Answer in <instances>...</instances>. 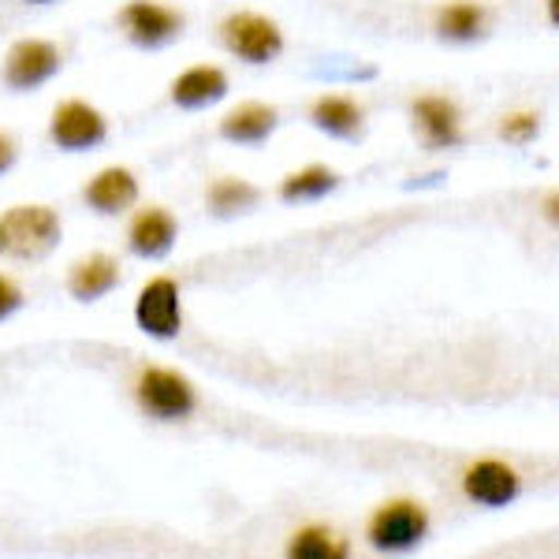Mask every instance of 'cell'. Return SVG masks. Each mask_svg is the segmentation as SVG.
<instances>
[{
	"instance_id": "4",
	"label": "cell",
	"mask_w": 559,
	"mask_h": 559,
	"mask_svg": "<svg viewBox=\"0 0 559 559\" xmlns=\"http://www.w3.org/2000/svg\"><path fill=\"white\" fill-rule=\"evenodd\" d=\"M221 41L231 57L247 60V64H269L284 49V34L273 20L258 12H236L221 23Z\"/></svg>"
},
{
	"instance_id": "19",
	"label": "cell",
	"mask_w": 559,
	"mask_h": 559,
	"mask_svg": "<svg viewBox=\"0 0 559 559\" xmlns=\"http://www.w3.org/2000/svg\"><path fill=\"white\" fill-rule=\"evenodd\" d=\"M210 210L216 216H231V213H242L258 202V187L247 183V179H236V176H221L210 183V194H205Z\"/></svg>"
},
{
	"instance_id": "23",
	"label": "cell",
	"mask_w": 559,
	"mask_h": 559,
	"mask_svg": "<svg viewBox=\"0 0 559 559\" xmlns=\"http://www.w3.org/2000/svg\"><path fill=\"white\" fill-rule=\"evenodd\" d=\"M540 216H545L552 228H559V191H552V194L545 198V202H540Z\"/></svg>"
},
{
	"instance_id": "6",
	"label": "cell",
	"mask_w": 559,
	"mask_h": 559,
	"mask_svg": "<svg viewBox=\"0 0 559 559\" xmlns=\"http://www.w3.org/2000/svg\"><path fill=\"white\" fill-rule=\"evenodd\" d=\"M522 492V477L503 459H474L463 471V496L477 508H508Z\"/></svg>"
},
{
	"instance_id": "1",
	"label": "cell",
	"mask_w": 559,
	"mask_h": 559,
	"mask_svg": "<svg viewBox=\"0 0 559 559\" xmlns=\"http://www.w3.org/2000/svg\"><path fill=\"white\" fill-rule=\"evenodd\" d=\"M429 534V511L426 503L418 500H407V496H400V500H388L381 508L369 515L366 522V540L377 548V552H411V548H418L421 540Z\"/></svg>"
},
{
	"instance_id": "9",
	"label": "cell",
	"mask_w": 559,
	"mask_h": 559,
	"mask_svg": "<svg viewBox=\"0 0 559 559\" xmlns=\"http://www.w3.org/2000/svg\"><path fill=\"white\" fill-rule=\"evenodd\" d=\"M120 26L134 45H165L183 31V15L157 0H131L120 12Z\"/></svg>"
},
{
	"instance_id": "15",
	"label": "cell",
	"mask_w": 559,
	"mask_h": 559,
	"mask_svg": "<svg viewBox=\"0 0 559 559\" xmlns=\"http://www.w3.org/2000/svg\"><path fill=\"white\" fill-rule=\"evenodd\" d=\"M284 559H350V545L336 530L310 522V526L292 534V540H287V548H284Z\"/></svg>"
},
{
	"instance_id": "20",
	"label": "cell",
	"mask_w": 559,
	"mask_h": 559,
	"mask_svg": "<svg viewBox=\"0 0 559 559\" xmlns=\"http://www.w3.org/2000/svg\"><path fill=\"white\" fill-rule=\"evenodd\" d=\"M336 187V173L324 165H310V168H299L280 183V198L287 202H302V198H321Z\"/></svg>"
},
{
	"instance_id": "12",
	"label": "cell",
	"mask_w": 559,
	"mask_h": 559,
	"mask_svg": "<svg viewBox=\"0 0 559 559\" xmlns=\"http://www.w3.org/2000/svg\"><path fill=\"white\" fill-rule=\"evenodd\" d=\"M120 284V261L108 254H90L79 258L68 273V292L79 302H97L102 295H108Z\"/></svg>"
},
{
	"instance_id": "13",
	"label": "cell",
	"mask_w": 559,
	"mask_h": 559,
	"mask_svg": "<svg viewBox=\"0 0 559 559\" xmlns=\"http://www.w3.org/2000/svg\"><path fill=\"white\" fill-rule=\"evenodd\" d=\"M83 198L97 213H123L139 198V179H134L131 168H105L86 183Z\"/></svg>"
},
{
	"instance_id": "18",
	"label": "cell",
	"mask_w": 559,
	"mask_h": 559,
	"mask_svg": "<svg viewBox=\"0 0 559 559\" xmlns=\"http://www.w3.org/2000/svg\"><path fill=\"white\" fill-rule=\"evenodd\" d=\"M485 23H489V12L474 0H452L437 12V34L448 41H471L485 31Z\"/></svg>"
},
{
	"instance_id": "5",
	"label": "cell",
	"mask_w": 559,
	"mask_h": 559,
	"mask_svg": "<svg viewBox=\"0 0 559 559\" xmlns=\"http://www.w3.org/2000/svg\"><path fill=\"white\" fill-rule=\"evenodd\" d=\"M134 324L153 340H173L183 329V302L173 276H153L134 299Z\"/></svg>"
},
{
	"instance_id": "24",
	"label": "cell",
	"mask_w": 559,
	"mask_h": 559,
	"mask_svg": "<svg viewBox=\"0 0 559 559\" xmlns=\"http://www.w3.org/2000/svg\"><path fill=\"white\" fill-rule=\"evenodd\" d=\"M15 160V146H12V139L8 134H0V173H4L8 165Z\"/></svg>"
},
{
	"instance_id": "10",
	"label": "cell",
	"mask_w": 559,
	"mask_h": 559,
	"mask_svg": "<svg viewBox=\"0 0 559 559\" xmlns=\"http://www.w3.org/2000/svg\"><path fill=\"white\" fill-rule=\"evenodd\" d=\"M414 123H418L429 150L459 146V139H463V116H459V105L452 97H440V94L418 97L414 102Z\"/></svg>"
},
{
	"instance_id": "2",
	"label": "cell",
	"mask_w": 559,
	"mask_h": 559,
	"mask_svg": "<svg viewBox=\"0 0 559 559\" xmlns=\"http://www.w3.org/2000/svg\"><path fill=\"white\" fill-rule=\"evenodd\" d=\"M134 400H139L142 414L157 421H183L191 418L198 407V392L183 373L165 366H146L134 381Z\"/></svg>"
},
{
	"instance_id": "7",
	"label": "cell",
	"mask_w": 559,
	"mask_h": 559,
	"mask_svg": "<svg viewBox=\"0 0 559 559\" xmlns=\"http://www.w3.org/2000/svg\"><path fill=\"white\" fill-rule=\"evenodd\" d=\"M60 68V49L41 38H23L4 57V83L12 90H34L52 79Z\"/></svg>"
},
{
	"instance_id": "8",
	"label": "cell",
	"mask_w": 559,
	"mask_h": 559,
	"mask_svg": "<svg viewBox=\"0 0 559 559\" xmlns=\"http://www.w3.org/2000/svg\"><path fill=\"white\" fill-rule=\"evenodd\" d=\"M49 134L60 150L79 153V150H90V146H102L105 134H108V123L94 105L64 102V105H57V112H52Z\"/></svg>"
},
{
	"instance_id": "26",
	"label": "cell",
	"mask_w": 559,
	"mask_h": 559,
	"mask_svg": "<svg viewBox=\"0 0 559 559\" xmlns=\"http://www.w3.org/2000/svg\"><path fill=\"white\" fill-rule=\"evenodd\" d=\"M26 4H52V0H26Z\"/></svg>"
},
{
	"instance_id": "3",
	"label": "cell",
	"mask_w": 559,
	"mask_h": 559,
	"mask_svg": "<svg viewBox=\"0 0 559 559\" xmlns=\"http://www.w3.org/2000/svg\"><path fill=\"white\" fill-rule=\"evenodd\" d=\"M60 239V216L49 205H15L0 216V250L20 258L49 254Z\"/></svg>"
},
{
	"instance_id": "21",
	"label": "cell",
	"mask_w": 559,
	"mask_h": 559,
	"mask_svg": "<svg viewBox=\"0 0 559 559\" xmlns=\"http://www.w3.org/2000/svg\"><path fill=\"white\" fill-rule=\"evenodd\" d=\"M537 128H540V116L537 112H511V116H503V123H500V139L522 146V142L534 139Z\"/></svg>"
},
{
	"instance_id": "25",
	"label": "cell",
	"mask_w": 559,
	"mask_h": 559,
	"mask_svg": "<svg viewBox=\"0 0 559 559\" xmlns=\"http://www.w3.org/2000/svg\"><path fill=\"white\" fill-rule=\"evenodd\" d=\"M548 20L559 26V0H548Z\"/></svg>"
},
{
	"instance_id": "14",
	"label": "cell",
	"mask_w": 559,
	"mask_h": 559,
	"mask_svg": "<svg viewBox=\"0 0 559 559\" xmlns=\"http://www.w3.org/2000/svg\"><path fill=\"white\" fill-rule=\"evenodd\" d=\"M228 94V75L213 64H198V68H187L183 75L173 83V102L183 105V108H198V105H210V102H221Z\"/></svg>"
},
{
	"instance_id": "16",
	"label": "cell",
	"mask_w": 559,
	"mask_h": 559,
	"mask_svg": "<svg viewBox=\"0 0 559 559\" xmlns=\"http://www.w3.org/2000/svg\"><path fill=\"white\" fill-rule=\"evenodd\" d=\"M273 128H276V108L261 105V102H247V105L231 108L221 120V134L228 142H261L273 134Z\"/></svg>"
},
{
	"instance_id": "22",
	"label": "cell",
	"mask_w": 559,
	"mask_h": 559,
	"mask_svg": "<svg viewBox=\"0 0 559 559\" xmlns=\"http://www.w3.org/2000/svg\"><path fill=\"white\" fill-rule=\"evenodd\" d=\"M23 306V292H20V284H15L12 276H0V321L4 318H12L15 310Z\"/></svg>"
},
{
	"instance_id": "11",
	"label": "cell",
	"mask_w": 559,
	"mask_h": 559,
	"mask_svg": "<svg viewBox=\"0 0 559 559\" xmlns=\"http://www.w3.org/2000/svg\"><path fill=\"white\" fill-rule=\"evenodd\" d=\"M176 231H179L176 216L168 210H160V205H150V210L134 213V221L128 228V242L139 258H160L173 250Z\"/></svg>"
},
{
	"instance_id": "17",
	"label": "cell",
	"mask_w": 559,
	"mask_h": 559,
	"mask_svg": "<svg viewBox=\"0 0 559 559\" xmlns=\"http://www.w3.org/2000/svg\"><path fill=\"white\" fill-rule=\"evenodd\" d=\"M310 120H313V128H321L329 134H344V139H347V134L362 131L366 112H362V105H355L350 97L324 94V97H318V102L310 105Z\"/></svg>"
}]
</instances>
